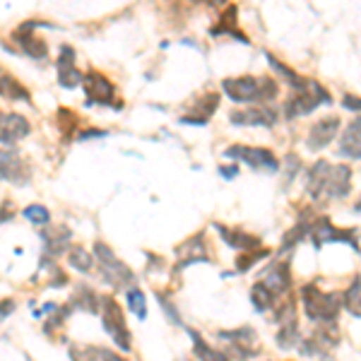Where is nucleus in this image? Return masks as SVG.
Instances as JSON below:
<instances>
[{"label": "nucleus", "mask_w": 361, "mask_h": 361, "mask_svg": "<svg viewBox=\"0 0 361 361\" xmlns=\"http://www.w3.org/2000/svg\"><path fill=\"white\" fill-rule=\"evenodd\" d=\"M345 306L354 316H361V279H354V284L345 292Z\"/></svg>", "instance_id": "obj_22"}, {"label": "nucleus", "mask_w": 361, "mask_h": 361, "mask_svg": "<svg viewBox=\"0 0 361 361\" xmlns=\"http://www.w3.org/2000/svg\"><path fill=\"white\" fill-rule=\"evenodd\" d=\"M238 171L236 166H229V169H222V173H224V178H234V173Z\"/></svg>", "instance_id": "obj_28"}, {"label": "nucleus", "mask_w": 361, "mask_h": 361, "mask_svg": "<svg viewBox=\"0 0 361 361\" xmlns=\"http://www.w3.org/2000/svg\"><path fill=\"white\" fill-rule=\"evenodd\" d=\"M17 37H20L22 49H25L29 56H34V58H46V54H49V49H46V44L42 42V39H37V37H32V34H29V25H27V27H22L20 32H17Z\"/></svg>", "instance_id": "obj_16"}, {"label": "nucleus", "mask_w": 361, "mask_h": 361, "mask_svg": "<svg viewBox=\"0 0 361 361\" xmlns=\"http://www.w3.org/2000/svg\"><path fill=\"white\" fill-rule=\"evenodd\" d=\"M99 260H102V270L106 272V279L114 284V287H123V284H128L133 279V272L128 270V267L121 263L118 258L114 255L111 248H106L104 243H97L94 246Z\"/></svg>", "instance_id": "obj_6"}, {"label": "nucleus", "mask_w": 361, "mask_h": 361, "mask_svg": "<svg viewBox=\"0 0 361 361\" xmlns=\"http://www.w3.org/2000/svg\"><path fill=\"white\" fill-rule=\"evenodd\" d=\"M70 265L78 272H87L92 270V253H87L85 248H70Z\"/></svg>", "instance_id": "obj_23"}, {"label": "nucleus", "mask_w": 361, "mask_h": 361, "mask_svg": "<svg viewBox=\"0 0 361 361\" xmlns=\"http://www.w3.org/2000/svg\"><path fill=\"white\" fill-rule=\"evenodd\" d=\"M340 154L352 157V159H361V118L352 121V123L347 126V130L342 133Z\"/></svg>", "instance_id": "obj_12"}, {"label": "nucleus", "mask_w": 361, "mask_h": 361, "mask_svg": "<svg viewBox=\"0 0 361 361\" xmlns=\"http://www.w3.org/2000/svg\"><path fill=\"white\" fill-rule=\"evenodd\" d=\"M337 130H340V121H337L335 116L318 121V123L311 128V135H308V147H313V149L325 147V145H328L330 140L337 135Z\"/></svg>", "instance_id": "obj_10"}, {"label": "nucleus", "mask_w": 361, "mask_h": 361, "mask_svg": "<svg viewBox=\"0 0 361 361\" xmlns=\"http://www.w3.org/2000/svg\"><path fill=\"white\" fill-rule=\"evenodd\" d=\"M250 301H253V306L258 308V311H267V308L272 306V301H275V294L260 282V284H255L253 292H250Z\"/></svg>", "instance_id": "obj_20"}, {"label": "nucleus", "mask_w": 361, "mask_h": 361, "mask_svg": "<svg viewBox=\"0 0 361 361\" xmlns=\"http://www.w3.org/2000/svg\"><path fill=\"white\" fill-rule=\"evenodd\" d=\"M301 296H304V306H306L308 318H316V320L335 318V313H337V296L318 292L316 287H306Z\"/></svg>", "instance_id": "obj_5"}, {"label": "nucleus", "mask_w": 361, "mask_h": 361, "mask_svg": "<svg viewBox=\"0 0 361 361\" xmlns=\"http://www.w3.org/2000/svg\"><path fill=\"white\" fill-rule=\"evenodd\" d=\"M128 306H130V311L135 313L137 318L147 316V306H145V294L140 292L137 287L128 289Z\"/></svg>", "instance_id": "obj_24"}, {"label": "nucleus", "mask_w": 361, "mask_h": 361, "mask_svg": "<svg viewBox=\"0 0 361 361\" xmlns=\"http://www.w3.org/2000/svg\"><path fill=\"white\" fill-rule=\"evenodd\" d=\"M299 90H301V94L292 97L287 102V106H284V114H287L289 118H296V116H301V114H308V111H313L318 104L330 102L328 92H325L318 82H313V80H306Z\"/></svg>", "instance_id": "obj_3"}, {"label": "nucleus", "mask_w": 361, "mask_h": 361, "mask_svg": "<svg viewBox=\"0 0 361 361\" xmlns=\"http://www.w3.org/2000/svg\"><path fill=\"white\" fill-rule=\"evenodd\" d=\"M73 49H68V46H63V51H61V58H58V80H61V85L63 87H78L80 85V73L75 70L73 66Z\"/></svg>", "instance_id": "obj_13"}, {"label": "nucleus", "mask_w": 361, "mask_h": 361, "mask_svg": "<svg viewBox=\"0 0 361 361\" xmlns=\"http://www.w3.org/2000/svg\"><path fill=\"white\" fill-rule=\"evenodd\" d=\"M226 157H234V159H241L250 164L253 169H267V171H277V159L270 149H263V147H229L226 149Z\"/></svg>", "instance_id": "obj_7"}, {"label": "nucleus", "mask_w": 361, "mask_h": 361, "mask_svg": "<svg viewBox=\"0 0 361 361\" xmlns=\"http://www.w3.org/2000/svg\"><path fill=\"white\" fill-rule=\"evenodd\" d=\"M219 231H222L224 241L234 248H255L260 243L255 236H248V234H243V231H231V229H224V226H219Z\"/></svg>", "instance_id": "obj_18"}, {"label": "nucleus", "mask_w": 361, "mask_h": 361, "mask_svg": "<svg viewBox=\"0 0 361 361\" xmlns=\"http://www.w3.org/2000/svg\"><path fill=\"white\" fill-rule=\"evenodd\" d=\"M345 106L347 109H359V111H361V99H357V97H345Z\"/></svg>", "instance_id": "obj_27"}, {"label": "nucleus", "mask_w": 361, "mask_h": 361, "mask_svg": "<svg viewBox=\"0 0 361 361\" xmlns=\"http://www.w3.org/2000/svg\"><path fill=\"white\" fill-rule=\"evenodd\" d=\"M231 121L238 126H272L275 123V114L272 111H265V109H258V111H236L231 116Z\"/></svg>", "instance_id": "obj_14"}, {"label": "nucleus", "mask_w": 361, "mask_h": 361, "mask_svg": "<svg viewBox=\"0 0 361 361\" xmlns=\"http://www.w3.org/2000/svg\"><path fill=\"white\" fill-rule=\"evenodd\" d=\"M263 255H267V250H265V253L260 250V253H255V255H241V258H238V270H248V267L253 265L255 260L263 258Z\"/></svg>", "instance_id": "obj_26"}, {"label": "nucleus", "mask_w": 361, "mask_h": 361, "mask_svg": "<svg viewBox=\"0 0 361 361\" xmlns=\"http://www.w3.org/2000/svg\"><path fill=\"white\" fill-rule=\"evenodd\" d=\"M188 333H190V337H193V342H195V354L200 357V361H229L222 352H217V349L207 347L205 342H202V337L197 335L195 330H188Z\"/></svg>", "instance_id": "obj_19"}, {"label": "nucleus", "mask_w": 361, "mask_h": 361, "mask_svg": "<svg viewBox=\"0 0 361 361\" xmlns=\"http://www.w3.org/2000/svg\"><path fill=\"white\" fill-rule=\"evenodd\" d=\"M29 169L20 154L15 152H0V178L13 180V183H27Z\"/></svg>", "instance_id": "obj_8"}, {"label": "nucleus", "mask_w": 361, "mask_h": 361, "mask_svg": "<svg viewBox=\"0 0 361 361\" xmlns=\"http://www.w3.org/2000/svg\"><path fill=\"white\" fill-rule=\"evenodd\" d=\"M78 361H126L121 359L118 354H114L111 349H104V347H94V349H85V352L78 354Z\"/></svg>", "instance_id": "obj_21"}, {"label": "nucleus", "mask_w": 361, "mask_h": 361, "mask_svg": "<svg viewBox=\"0 0 361 361\" xmlns=\"http://www.w3.org/2000/svg\"><path fill=\"white\" fill-rule=\"evenodd\" d=\"M10 217V214H5V212H0V224H3L5 222V219H8Z\"/></svg>", "instance_id": "obj_29"}, {"label": "nucleus", "mask_w": 361, "mask_h": 361, "mask_svg": "<svg viewBox=\"0 0 361 361\" xmlns=\"http://www.w3.org/2000/svg\"><path fill=\"white\" fill-rule=\"evenodd\" d=\"M104 328H106V333L114 337V342L123 352L130 349V330L126 328V318L114 299L104 301Z\"/></svg>", "instance_id": "obj_4"}, {"label": "nucleus", "mask_w": 361, "mask_h": 361, "mask_svg": "<svg viewBox=\"0 0 361 361\" xmlns=\"http://www.w3.org/2000/svg\"><path fill=\"white\" fill-rule=\"evenodd\" d=\"M308 193L320 197L323 193L340 197L349 193V169L347 166H330L325 161H318L313 171L308 173Z\"/></svg>", "instance_id": "obj_1"}, {"label": "nucleus", "mask_w": 361, "mask_h": 361, "mask_svg": "<svg viewBox=\"0 0 361 361\" xmlns=\"http://www.w3.org/2000/svg\"><path fill=\"white\" fill-rule=\"evenodd\" d=\"M27 133H29V123L22 118V116L10 114V116H3V118H0V142L13 145L17 140L27 137Z\"/></svg>", "instance_id": "obj_9"}, {"label": "nucleus", "mask_w": 361, "mask_h": 361, "mask_svg": "<svg viewBox=\"0 0 361 361\" xmlns=\"http://www.w3.org/2000/svg\"><path fill=\"white\" fill-rule=\"evenodd\" d=\"M224 92L234 102H270L277 97V85L272 80H255V78H229L224 80Z\"/></svg>", "instance_id": "obj_2"}, {"label": "nucleus", "mask_w": 361, "mask_h": 361, "mask_svg": "<svg viewBox=\"0 0 361 361\" xmlns=\"http://www.w3.org/2000/svg\"><path fill=\"white\" fill-rule=\"evenodd\" d=\"M25 217L34 224H49L51 222V214L44 205H29L25 209Z\"/></svg>", "instance_id": "obj_25"}, {"label": "nucleus", "mask_w": 361, "mask_h": 361, "mask_svg": "<svg viewBox=\"0 0 361 361\" xmlns=\"http://www.w3.org/2000/svg\"><path fill=\"white\" fill-rule=\"evenodd\" d=\"M265 287L270 289L272 294H282L284 289L289 287V275H287V267L284 265H279V267H275V270H270L265 275Z\"/></svg>", "instance_id": "obj_17"}, {"label": "nucleus", "mask_w": 361, "mask_h": 361, "mask_svg": "<svg viewBox=\"0 0 361 361\" xmlns=\"http://www.w3.org/2000/svg\"><path fill=\"white\" fill-rule=\"evenodd\" d=\"M0 97L13 99V102H15V99H22V102H27L29 92L20 82H17L13 75H8L5 70H0Z\"/></svg>", "instance_id": "obj_15"}, {"label": "nucleus", "mask_w": 361, "mask_h": 361, "mask_svg": "<svg viewBox=\"0 0 361 361\" xmlns=\"http://www.w3.org/2000/svg\"><path fill=\"white\" fill-rule=\"evenodd\" d=\"M85 87H87V94H90V102L111 104V99H114V85L109 82V80L104 78V75L90 73L85 78Z\"/></svg>", "instance_id": "obj_11"}]
</instances>
